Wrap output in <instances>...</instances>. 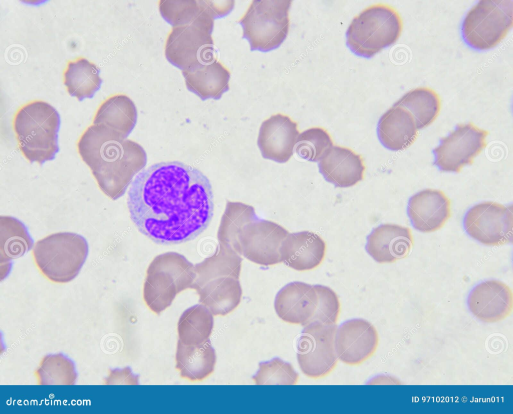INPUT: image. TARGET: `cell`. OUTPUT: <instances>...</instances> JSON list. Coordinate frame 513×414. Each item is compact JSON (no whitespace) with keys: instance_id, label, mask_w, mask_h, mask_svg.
Instances as JSON below:
<instances>
[{"instance_id":"obj_26","label":"cell","mask_w":513,"mask_h":414,"mask_svg":"<svg viewBox=\"0 0 513 414\" xmlns=\"http://www.w3.org/2000/svg\"><path fill=\"white\" fill-rule=\"evenodd\" d=\"M0 260L1 272H9L11 260L24 255L33 247V241L27 228L18 219L9 216L0 217Z\"/></svg>"},{"instance_id":"obj_19","label":"cell","mask_w":513,"mask_h":414,"mask_svg":"<svg viewBox=\"0 0 513 414\" xmlns=\"http://www.w3.org/2000/svg\"><path fill=\"white\" fill-rule=\"evenodd\" d=\"M413 245V237L409 227L384 224L368 236L365 249L376 261L390 263L406 257Z\"/></svg>"},{"instance_id":"obj_15","label":"cell","mask_w":513,"mask_h":414,"mask_svg":"<svg viewBox=\"0 0 513 414\" xmlns=\"http://www.w3.org/2000/svg\"><path fill=\"white\" fill-rule=\"evenodd\" d=\"M379 343L378 332L368 321L348 320L337 329L335 347L337 357L349 365H357L370 358Z\"/></svg>"},{"instance_id":"obj_6","label":"cell","mask_w":513,"mask_h":414,"mask_svg":"<svg viewBox=\"0 0 513 414\" xmlns=\"http://www.w3.org/2000/svg\"><path fill=\"white\" fill-rule=\"evenodd\" d=\"M88 253L86 239L72 232H58L38 240L32 256L40 273L49 281L65 284L78 274Z\"/></svg>"},{"instance_id":"obj_8","label":"cell","mask_w":513,"mask_h":414,"mask_svg":"<svg viewBox=\"0 0 513 414\" xmlns=\"http://www.w3.org/2000/svg\"><path fill=\"white\" fill-rule=\"evenodd\" d=\"M292 0H253L238 21L242 37L251 51H270L279 47L290 28Z\"/></svg>"},{"instance_id":"obj_10","label":"cell","mask_w":513,"mask_h":414,"mask_svg":"<svg viewBox=\"0 0 513 414\" xmlns=\"http://www.w3.org/2000/svg\"><path fill=\"white\" fill-rule=\"evenodd\" d=\"M304 326L297 342L299 365L307 376L323 378L335 369L339 360L335 347L337 325L310 322Z\"/></svg>"},{"instance_id":"obj_33","label":"cell","mask_w":513,"mask_h":414,"mask_svg":"<svg viewBox=\"0 0 513 414\" xmlns=\"http://www.w3.org/2000/svg\"><path fill=\"white\" fill-rule=\"evenodd\" d=\"M333 146L332 138L326 129L313 127L299 134L295 148V152L299 158L317 162Z\"/></svg>"},{"instance_id":"obj_5","label":"cell","mask_w":513,"mask_h":414,"mask_svg":"<svg viewBox=\"0 0 513 414\" xmlns=\"http://www.w3.org/2000/svg\"><path fill=\"white\" fill-rule=\"evenodd\" d=\"M403 26L395 8L386 3L374 4L353 18L346 32L347 45L355 54L370 58L395 43Z\"/></svg>"},{"instance_id":"obj_20","label":"cell","mask_w":513,"mask_h":414,"mask_svg":"<svg viewBox=\"0 0 513 414\" xmlns=\"http://www.w3.org/2000/svg\"><path fill=\"white\" fill-rule=\"evenodd\" d=\"M325 180L337 187L353 186L363 180L365 167L359 154L348 148L333 146L318 164Z\"/></svg>"},{"instance_id":"obj_4","label":"cell","mask_w":513,"mask_h":414,"mask_svg":"<svg viewBox=\"0 0 513 414\" xmlns=\"http://www.w3.org/2000/svg\"><path fill=\"white\" fill-rule=\"evenodd\" d=\"M231 11L223 4L192 23L173 26L165 45L167 59L182 70L216 59L212 37L214 20Z\"/></svg>"},{"instance_id":"obj_22","label":"cell","mask_w":513,"mask_h":414,"mask_svg":"<svg viewBox=\"0 0 513 414\" xmlns=\"http://www.w3.org/2000/svg\"><path fill=\"white\" fill-rule=\"evenodd\" d=\"M417 131L411 113L397 102L382 115L377 127L381 144L395 151L410 146L416 139Z\"/></svg>"},{"instance_id":"obj_31","label":"cell","mask_w":513,"mask_h":414,"mask_svg":"<svg viewBox=\"0 0 513 414\" xmlns=\"http://www.w3.org/2000/svg\"><path fill=\"white\" fill-rule=\"evenodd\" d=\"M213 327L211 313L203 305H196L186 310L179 318V340L184 344L198 345L209 339Z\"/></svg>"},{"instance_id":"obj_7","label":"cell","mask_w":513,"mask_h":414,"mask_svg":"<svg viewBox=\"0 0 513 414\" xmlns=\"http://www.w3.org/2000/svg\"><path fill=\"white\" fill-rule=\"evenodd\" d=\"M195 265L183 255L168 252L156 256L150 263L143 287V298L148 307L159 314L169 307L176 295L192 289Z\"/></svg>"},{"instance_id":"obj_23","label":"cell","mask_w":513,"mask_h":414,"mask_svg":"<svg viewBox=\"0 0 513 414\" xmlns=\"http://www.w3.org/2000/svg\"><path fill=\"white\" fill-rule=\"evenodd\" d=\"M188 89L201 99H218L229 89L230 73L215 59L182 70Z\"/></svg>"},{"instance_id":"obj_1","label":"cell","mask_w":513,"mask_h":414,"mask_svg":"<svg viewBox=\"0 0 513 414\" xmlns=\"http://www.w3.org/2000/svg\"><path fill=\"white\" fill-rule=\"evenodd\" d=\"M127 203L137 229L165 245L195 238L207 227L214 209L208 179L179 161L157 163L142 170L131 183Z\"/></svg>"},{"instance_id":"obj_32","label":"cell","mask_w":513,"mask_h":414,"mask_svg":"<svg viewBox=\"0 0 513 414\" xmlns=\"http://www.w3.org/2000/svg\"><path fill=\"white\" fill-rule=\"evenodd\" d=\"M224 1L161 0L162 17L173 26L192 23L204 14L219 7Z\"/></svg>"},{"instance_id":"obj_24","label":"cell","mask_w":513,"mask_h":414,"mask_svg":"<svg viewBox=\"0 0 513 414\" xmlns=\"http://www.w3.org/2000/svg\"><path fill=\"white\" fill-rule=\"evenodd\" d=\"M199 301L213 315L225 316L239 305L242 296L239 279L219 277L193 286Z\"/></svg>"},{"instance_id":"obj_2","label":"cell","mask_w":513,"mask_h":414,"mask_svg":"<svg viewBox=\"0 0 513 414\" xmlns=\"http://www.w3.org/2000/svg\"><path fill=\"white\" fill-rule=\"evenodd\" d=\"M137 119L92 123L78 140V152L105 195L115 200L123 196L134 177L147 163L138 143L127 139Z\"/></svg>"},{"instance_id":"obj_11","label":"cell","mask_w":513,"mask_h":414,"mask_svg":"<svg viewBox=\"0 0 513 414\" xmlns=\"http://www.w3.org/2000/svg\"><path fill=\"white\" fill-rule=\"evenodd\" d=\"M488 134L471 122L458 124L433 149L434 164L443 172H460L486 147Z\"/></svg>"},{"instance_id":"obj_25","label":"cell","mask_w":513,"mask_h":414,"mask_svg":"<svg viewBox=\"0 0 513 414\" xmlns=\"http://www.w3.org/2000/svg\"><path fill=\"white\" fill-rule=\"evenodd\" d=\"M216 354L209 339L198 345H187L179 340L176 368L180 376L191 381H201L214 371Z\"/></svg>"},{"instance_id":"obj_30","label":"cell","mask_w":513,"mask_h":414,"mask_svg":"<svg viewBox=\"0 0 513 414\" xmlns=\"http://www.w3.org/2000/svg\"><path fill=\"white\" fill-rule=\"evenodd\" d=\"M396 102L411 113L418 129L428 126L435 120L441 105L439 94L428 87L412 89Z\"/></svg>"},{"instance_id":"obj_17","label":"cell","mask_w":513,"mask_h":414,"mask_svg":"<svg viewBox=\"0 0 513 414\" xmlns=\"http://www.w3.org/2000/svg\"><path fill=\"white\" fill-rule=\"evenodd\" d=\"M469 309L477 319L496 322L508 317L512 310V293L510 288L497 280H487L476 286L467 301Z\"/></svg>"},{"instance_id":"obj_16","label":"cell","mask_w":513,"mask_h":414,"mask_svg":"<svg viewBox=\"0 0 513 414\" xmlns=\"http://www.w3.org/2000/svg\"><path fill=\"white\" fill-rule=\"evenodd\" d=\"M299 134L298 123L290 116L280 113L272 115L259 130L258 145L262 156L278 163L288 162Z\"/></svg>"},{"instance_id":"obj_21","label":"cell","mask_w":513,"mask_h":414,"mask_svg":"<svg viewBox=\"0 0 513 414\" xmlns=\"http://www.w3.org/2000/svg\"><path fill=\"white\" fill-rule=\"evenodd\" d=\"M326 250L324 240L310 231L289 233L282 244V262L299 271L313 269L323 261Z\"/></svg>"},{"instance_id":"obj_34","label":"cell","mask_w":513,"mask_h":414,"mask_svg":"<svg viewBox=\"0 0 513 414\" xmlns=\"http://www.w3.org/2000/svg\"><path fill=\"white\" fill-rule=\"evenodd\" d=\"M299 376L290 363L276 357L262 362L252 380L256 385H295Z\"/></svg>"},{"instance_id":"obj_9","label":"cell","mask_w":513,"mask_h":414,"mask_svg":"<svg viewBox=\"0 0 513 414\" xmlns=\"http://www.w3.org/2000/svg\"><path fill=\"white\" fill-rule=\"evenodd\" d=\"M513 25L512 0H480L467 13L462 26L463 37L480 50L494 48Z\"/></svg>"},{"instance_id":"obj_12","label":"cell","mask_w":513,"mask_h":414,"mask_svg":"<svg viewBox=\"0 0 513 414\" xmlns=\"http://www.w3.org/2000/svg\"><path fill=\"white\" fill-rule=\"evenodd\" d=\"M463 224L470 237L484 245L499 246L511 242L512 206L490 201L478 203L467 212Z\"/></svg>"},{"instance_id":"obj_28","label":"cell","mask_w":513,"mask_h":414,"mask_svg":"<svg viewBox=\"0 0 513 414\" xmlns=\"http://www.w3.org/2000/svg\"><path fill=\"white\" fill-rule=\"evenodd\" d=\"M242 260L234 250L219 245L213 254L195 265L196 276L192 287L219 277L239 279Z\"/></svg>"},{"instance_id":"obj_27","label":"cell","mask_w":513,"mask_h":414,"mask_svg":"<svg viewBox=\"0 0 513 414\" xmlns=\"http://www.w3.org/2000/svg\"><path fill=\"white\" fill-rule=\"evenodd\" d=\"M95 64L79 57L69 61L63 72V82L70 95L79 101L93 97L102 82Z\"/></svg>"},{"instance_id":"obj_29","label":"cell","mask_w":513,"mask_h":414,"mask_svg":"<svg viewBox=\"0 0 513 414\" xmlns=\"http://www.w3.org/2000/svg\"><path fill=\"white\" fill-rule=\"evenodd\" d=\"M258 219L251 205L227 201L218 229L217 237L219 245L230 247L238 253L239 235L248 223Z\"/></svg>"},{"instance_id":"obj_14","label":"cell","mask_w":513,"mask_h":414,"mask_svg":"<svg viewBox=\"0 0 513 414\" xmlns=\"http://www.w3.org/2000/svg\"><path fill=\"white\" fill-rule=\"evenodd\" d=\"M328 287L293 282L277 293L275 311L282 320L305 325L311 321L323 298L330 291Z\"/></svg>"},{"instance_id":"obj_3","label":"cell","mask_w":513,"mask_h":414,"mask_svg":"<svg viewBox=\"0 0 513 414\" xmlns=\"http://www.w3.org/2000/svg\"><path fill=\"white\" fill-rule=\"evenodd\" d=\"M60 115L49 103L40 100L22 105L15 113L13 128L18 147L31 163L52 160L59 151Z\"/></svg>"},{"instance_id":"obj_13","label":"cell","mask_w":513,"mask_h":414,"mask_svg":"<svg viewBox=\"0 0 513 414\" xmlns=\"http://www.w3.org/2000/svg\"><path fill=\"white\" fill-rule=\"evenodd\" d=\"M289 231L281 225L259 218L247 224L238 238V253L264 266L282 262L281 249Z\"/></svg>"},{"instance_id":"obj_18","label":"cell","mask_w":513,"mask_h":414,"mask_svg":"<svg viewBox=\"0 0 513 414\" xmlns=\"http://www.w3.org/2000/svg\"><path fill=\"white\" fill-rule=\"evenodd\" d=\"M407 213L415 229L432 232L442 228L450 217L451 202L441 190H423L410 198Z\"/></svg>"}]
</instances>
